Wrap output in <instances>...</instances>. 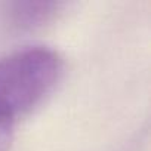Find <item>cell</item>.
<instances>
[{
	"label": "cell",
	"mask_w": 151,
	"mask_h": 151,
	"mask_svg": "<svg viewBox=\"0 0 151 151\" xmlns=\"http://www.w3.org/2000/svg\"><path fill=\"white\" fill-rule=\"evenodd\" d=\"M14 21L22 28H31L46 22L58 9L56 3H17L14 5Z\"/></svg>",
	"instance_id": "7a4b0ae2"
},
{
	"label": "cell",
	"mask_w": 151,
	"mask_h": 151,
	"mask_svg": "<svg viewBox=\"0 0 151 151\" xmlns=\"http://www.w3.org/2000/svg\"><path fill=\"white\" fill-rule=\"evenodd\" d=\"M15 132V119L0 108V151H9Z\"/></svg>",
	"instance_id": "3957f363"
},
{
	"label": "cell",
	"mask_w": 151,
	"mask_h": 151,
	"mask_svg": "<svg viewBox=\"0 0 151 151\" xmlns=\"http://www.w3.org/2000/svg\"><path fill=\"white\" fill-rule=\"evenodd\" d=\"M62 74V59L50 47L30 46L0 59V108L15 120L37 107Z\"/></svg>",
	"instance_id": "6da1fadb"
}]
</instances>
